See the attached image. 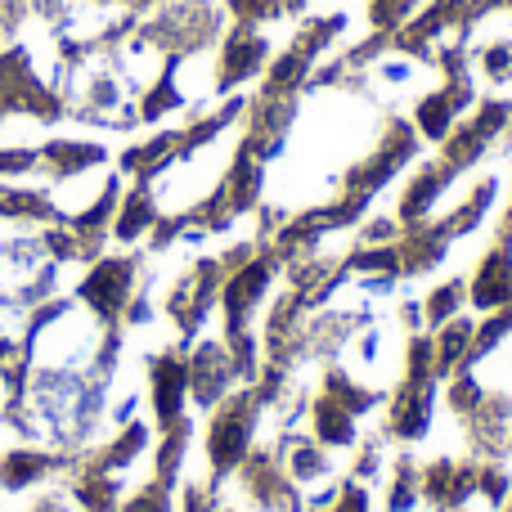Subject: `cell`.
Instances as JSON below:
<instances>
[{
	"label": "cell",
	"instance_id": "e0dca14e",
	"mask_svg": "<svg viewBox=\"0 0 512 512\" xmlns=\"http://www.w3.org/2000/svg\"><path fill=\"white\" fill-rule=\"evenodd\" d=\"M315 512H373V495H369V486H360V481L346 477L342 495H337L328 508H315Z\"/></svg>",
	"mask_w": 512,
	"mask_h": 512
},
{
	"label": "cell",
	"instance_id": "52a82bcc",
	"mask_svg": "<svg viewBox=\"0 0 512 512\" xmlns=\"http://www.w3.org/2000/svg\"><path fill=\"white\" fill-rule=\"evenodd\" d=\"M454 171L445 167L441 158H432V162H423V167L414 171V176L405 180V189H400V203H396V221L400 225H414V221H427V216H436L441 212V203H445V189L454 185Z\"/></svg>",
	"mask_w": 512,
	"mask_h": 512
},
{
	"label": "cell",
	"instance_id": "7c38bea8",
	"mask_svg": "<svg viewBox=\"0 0 512 512\" xmlns=\"http://www.w3.org/2000/svg\"><path fill=\"white\" fill-rule=\"evenodd\" d=\"M423 508V463H414L409 454H400L391 463V486L382 512H418Z\"/></svg>",
	"mask_w": 512,
	"mask_h": 512
},
{
	"label": "cell",
	"instance_id": "7a4b0ae2",
	"mask_svg": "<svg viewBox=\"0 0 512 512\" xmlns=\"http://www.w3.org/2000/svg\"><path fill=\"white\" fill-rule=\"evenodd\" d=\"M234 481H239L243 499L256 512H301V486L288 477L274 445H256L248 459H243V468L234 472Z\"/></svg>",
	"mask_w": 512,
	"mask_h": 512
},
{
	"label": "cell",
	"instance_id": "9c48e42d",
	"mask_svg": "<svg viewBox=\"0 0 512 512\" xmlns=\"http://www.w3.org/2000/svg\"><path fill=\"white\" fill-rule=\"evenodd\" d=\"M185 400H189V360H180L176 351L153 360V409L158 423L171 427L185 418Z\"/></svg>",
	"mask_w": 512,
	"mask_h": 512
},
{
	"label": "cell",
	"instance_id": "5b68a950",
	"mask_svg": "<svg viewBox=\"0 0 512 512\" xmlns=\"http://www.w3.org/2000/svg\"><path fill=\"white\" fill-rule=\"evenodd\" d=\"M270 68V36L261 27L234 23L230 36L221 41V54H216V90H239L243 81L261 77Z\"/></svg>",
	"mask_w": 512,
	"mask_h": 512
},
{
	"label": "cell",
	"instance_id": "ffe728a7",
	"mask_svg": "<svg viewBox=\"0 0 512 512\" xmlns=\"http://www.w3.org/2000/svg\"><path fill=\"white\" fill-rule=\"evenodd\" d=\"M499 512H512V495H508V504H504V508H499Z\"/></svg>",
	"mask_w": 512,
	"mask_h": 512
},
{
	"label": "cell",
	"instance_id": "9a60e30c",
	"mask_svg": "<svg viewBox=\"0 0 512 512\" xmlns=\"http://www.w3.org/2000/svg\"><path fill=\"white\" fill-rule=\"evenodd\" d=\"M418 9H423V0H369V27L382 36H396Z\"/></svg>",
	"mask_w": 512,
	"mask_h": 512
},
{
	"label": "cell",
	"instance_id": "8992f818",
	"mask_svg": "<svg viewBox=\"0 0 512 512\" xmlns=\"http://www.w3.org/2000/svg\"><path fill=\"white\" fill-rule=\"evenodd\" d=\"M454 248V234L450 225L441 221V212L427 216V221L414 225H400V239H396V256H400V274L405 279H418V274H432L436 265L450 256Z\"/></svg>",
	"mask_w": 512,
	"mask_h": 512
},
{
	"label": "cell",
	"instance_id": "6da1fadb",
	"mask_svg": "<svg viewBox=\"0 0 512 512\" xmlns=\"http://www.w3.org/2000/svg\"><path fill=\"white\" fill-rule=\"evenodd\" d=\"M265 423L261 400L252 396V387L225 396L212 409V427H207V468H212V490H221L234 472L243 468V459L256 450V432Z\"/></svg>",
	"mask_w": 512,
	"mask_h": 512
},
{
	"label": "cell",
	"instance_id": "44dd1931",
	"mask_svg": "<svg viewBox=\"0 0 512 512\" xmlns=\"http://www.w3.org/2000/svg\"><path fill=\"white\" fill-rule=\"evenodd\" d=\"M221 512H234V508H221Z\"/></svg>",
	"mask_w": 512,
	"mask_h": 512
},
{
	"label": "cell",
	"instance_id": "ba28073f",
	"mask_svg": "<svg viewBox=\"0 0 512 512\" xmlns=\"http://www.w3.org/2000/svg\"><path fill=\"white\" fill-rule=\"evenodd\" d=\"M468 301L481 315H495V310L512 306V248L490 243V252L481 256L468 279Z\"/></svg>",
	"mask_w": 512,
	"mask_h": 512
},
{
	"label": "cell",
	"instance_id": "2e32d148",
	"mask_svg": "<svg viewBox=\"0 0 512 512\" xmlns=\"http://www.w3.org/2000/svg\"><path fill=\"white\" fill-rule=\"evenodd\" d=\"M234 23H248V27H265L274 18H283V0H225Z\"/></svg>",
	"mask_w": 512,
	"mask_h": 512
},
{
	"label": "cell",
	"instance_id": "277c9868",
	"mask_svg": "<svg viewBox=\"0 0 512 512\" xmlns=\"http://www.w3.org/2000/svg\"><path fill=\"white\" fill-rule=\"evenodd\" d=\"M477 77H454V81H441L436 90H427L423 99L414 104V131L423 135L427 144H441L445 135L459 126V117L477 104Z\"/></svg>",
	"mask_w": 512,
	"mask_h": 512
},
{
	"label": "cell",
	"instance_id": "5bb4252c",
	"mask_svg": "<svg viewBox=\"0 0 512 512\" xmlns=\"http://www.w3.org/2000/svg\"><path fill=\"white\" fill-rule=\"evenodd\" d=\"M472 68H477L490 86H512V36H499V41L472 50Z\"/></svg>",
	"mask_w": 512,
	"mask_h": 512
},
{
	"label": "cell",
	"instance_id": "8fae6325",
	"mask_svg": "<svg viewBox=\"0 0 512 512\" xmlns=\"http://www.w3.org/2000/svg\"><path fill=\"white\" fill-rule=\"evenodd\" d=\"M472 337H477V319H468V315H454L450 324H441L432 333V360H436V378L441 382L468 364Z\"/></svg>",
	"mask_w": 512,
	"mask_h": 512
},
{
	"label": "cell",
	"instance_id": "30bf717a",
	"mask_svg": "<svg viewBox=\"0 0 512 512\" xmlns=\"http://www.w3.org/2000/svg\"><path fill=\"white\" fill-rule=\"evenodd\" d=\"M310 436L333 454L355 450V445H360V418L328 396H310Z\"/></svg>",
	"mask_w": 512,
	"mask_h": 512
},
{
	"label": "cell",
	"instance_id": "ac0fdd59",
	"mask_svg": "<svg viewBox=\"0 0 512 512\" xmlns=\"http://www.w3.org/2000/svg\"><path fill=\"white\" fill-rule=\"evenodd\" d=\"M122 512H171V490L162 486V481H149Z\"/></svg>",
	"mask_w": 512,
	"mask_h": 512
},
{
	"label": "cell",
	"instance_id": "3957f363",
	"mask_svg": "<svg viewBox=\"0 0 512 512\" xmlns=\"http://www.w3.org/2000/svg\"><path fill=\"white\" fill-rule=\"evenodd\" d=\"M481 490V459H432L423 463V508L459 512L477 504Z\"/></svg>",
	"mask_w": 512,
	"mask_h": 512
},
{
	"label": "cell",
	"instance_id": "4fadbf2b",
	"mask_svg": "<svg viewBox=\"0 0 512 512\" xmlns=\"http://www.w3.org/2000/svg\"><path fill=\"white\" fill-rule=\"evenodd\" d=\"M463 306H468V279L436 283V288L423 297V324H427V333H436V328L450 324L454 315H463Z\"/></svg>",
	"mask_w": 512,
	"mask_h": 512
},
{
	"label": "cell",
	"instance_id": "d6986e66",
	"mask_svg": "<svg viewBox=\"0 0 512 512\" xmlns=\"http://www.w3.org/2000/svg\"><path fill=\"white\" fill-rule=\"evenodd\" d=\"M396 315H400V324H405V333H427V324H423V301H400Z\"/></svg>",
	"mask_w": 512,
	"mask_h": 512
}]
</instances>
